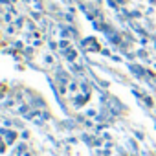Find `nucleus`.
<instances>
[{"mask_svg": "<svg viewBox=\"0 0 156 156\" xmlns=\"http://www.w3.org/2000/svg\"><path fill=\"white\" fill-rule=\"evenodd\" d=\"M0 132L4 134V143H6V145L13 143V141H15V138H17V132H15V130H8L6 127H4L2 130H0Z\"/></svg>", "mask_w": 156, "mask_h": 156, "instance_id": "nucleus-1", "label": "nucleus"}, {"mask_svg": "<svg viewBox=\"0 0 156 156\" xmlns=\"http://www.w3.org/2000/svg\"><path fill=\"white\" fill-rule=\"evenodd\" d=\"M4 127L9 129V127H11V121H9V119H4Z\"/></svg>", "mask_w": 156, "mask_h": 156, "instance_id": "nucleus-2", "label": "nucleus"}, {"mask_svg": "<svg viewBox=\"0 0 156 156\" xmlns=\"http://www.w3.org/2000/svg\"><path fill=\"white\" fill-rule=\"evenodd\" d=\"M134 136H136V138H138V140H143V134H141V132H138V130H136V132H134Z\"/></svg>", "mask_w": 156, "mask_h": 156, "instance_id": "nucleus-3", "label": "nucleus"}, {"mask_svg": "<svg viewBox=\"0 0 156 156\" xmlns=\"http://www.w3.org/2000/svg\"><path fill=\"white\" fill-rule=\"evenodd\" d=\"M145 103H147L149 107H152V99H151V98H145Z\"/></svg>", "mask_w": 156, "mask_h": 156, "instance_id": "nucleus-4", "label": "nucleus"}]
</instances>
